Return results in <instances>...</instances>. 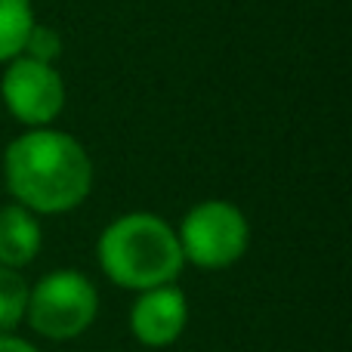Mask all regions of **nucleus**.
Masks as SVG:
<instances>
[{
	"instance_id": "obj_1",
	"label": "nucleus",
	"mask_w": 352,
	"mask_h": 352,
	"mask_svg": "<svg viewBox=\"0 0 352 352\" xmlns=\"http://www.w3.org/2000/svg\"><path fill=\"white\" fill-rule=\"evenodd\" d=\"M3 179L12 204L34 217H62L90 198L93 158L68 130L34 127L6 146Z\"/></svg>"
},
{
	"instance_id": "obj_2",
	"label": "nucleus",
	"mask_w": 352,
	"mask_h": 352,
	"mask_svg": "<svg viewBox=\"0 0 352 352\" xmlns=\"http://www.w3.org/2000/svg\"><path fill=\"white\" fill-rule=\"evenodd\" d=\"M96 263L115 287L136 294L173 285L186 266L176 229L148 210L111 219L96 238Z\"/></svg>"
},
{
	"instance_id": "obj_3",
	"label": "nucleus",
	"mask_w": 352,
	"mask_h": 352,
	"mask_svg": "<svg viewBox=\"0 0 352 352\" xmlns=\"http://www.w3.org/2000/svg\"><path fill=\"white\" fill-rule=\"evenodd\" d=\"M99 316V291L78 269H53L28 291L25 324L37 337L68 343L84 337Z\"/></svg>"
},
{
	"instance_id": "obj_4",
	"label": "nucleus",
	"mask_w": 352,
	"mask_h": 352,
	"mask_svg": "<svg viewBox=\"0 0 352 352\" xmlns=\"http://www.w3.org/2000/svg\"><path fill=\"white\" fill-rule=\"evenodd\" d=\"M179 250L182 260L207 272L229 269L248 254L250 248V223L244 210L232 201L207 198L188 207L179 229Z\"/></svg>"
},
{
	"instance_id": "obj_5",
	"label": "nucleus",
	"mask_w": 352,
	"mask_h": 352,
	"mask_svg": "<svg viewBox=\"0 0 352 352\" xmlns=\"http://www.w3.org/2000/svg\"><path fill=\"white\" fill-rule=\"evenodd\" d=\"M0 99L25 130L53 127L65 109V80L56 65L16 56L0 74Z\"/></svg>"
},
{
	"instance_id": "obj_6",
	"label": "nucleus",
	"mask_w": 352,
	"mask_h": 352,
	"mask_svg": "<svg viewBox=\"0 0 352 352\" xmlns=\"http://www.w3.org/2000/svg\"><path fill=\"white\" fill-rule=\"evenodd\" d=\"M130 334L148 349H167L182 337L188 324V300L176 285L136 294L130 306Z\"/></svg>"
},
{
	"instance_id": "obj_7",
	"label": "nucleus",
	"mask_w": 352,
	"mask_h": 352,
	"mask_svg": "<svg viewBox=\"0 0 352 352\" xmlns=\"http://www.w3.org/2000/svg\"><path fill=\"white\" fill-rule=\"evenodd\" d=\"M43 248V229L41 217H34L31 210L19 204L0 207V266L19 269L37 260Z\"/></svg>"
},
{
	"instance_id": "obj_8",
	"label": "nucleus",
	"mask_w": 352,
	"mask_h": 352,
	"mask_svg": "<svg viewBox=\"0 0 352 352\" xmlns=\"http://www.w3.org/2000/svg\"><path fill=\"white\" fill-rule=\"evenodd\" d=\"M31 25H34L31 0H0V65L22 56Z\"/></svg>"
},
{
	"instance_id": "obj_9",
	"label": "nucleus",
	"mask_w": 352,
	"mask_h": 352,
	"mask_svg": "<svg viewBox=\"0 0 352 352\" xmlns=\"http://www.w3.org/2000/svg\"><path fill=\"white\" fill-rule=\"evenodd\" d=\"M31 285L19 269L0 266V334H12L19 324H25Z\"/></svg>"
},
{
	"instance_id": "obj_10",
	"label": "nucleus",
	"mask_w": 352,
	"mask_h": 352,
	"mask_svg": "<svg viewBox=\"0 0 352 352\" xmlns=\"http://www.w3.org/2000/svg\"><path fill=\"white\" fill-rule=\"evenodd\" d=\"M22 56H28V59H34V62L56 65V59L62 56V37H59V31L50 28V25L34 22V25H31V31H28V37H25Z\"/></svg>"
},
{
	"instance_id": "obj_11",
	"label": "nucleus",
	"mask_w": 352,
	"mask_h": 352,
	"mask_svg": "<svg viewBox=\"0 0 352 352\" xmlns=\"http://www.w3.org/2000/svg\"><path fill=\"white\" fill-rule=\"evenodd\" d=\"M0 352H41V349L19 334H0Z\"/></svg>"
}]
</instances>
